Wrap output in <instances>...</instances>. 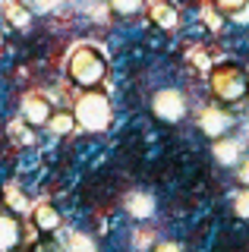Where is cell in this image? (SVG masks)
Listing matches in <instances>:
<instances>
[{
	"instance_id": "1",
	"label": "cell",
	"mask_w": 249,
	"mask_h": 252,
	"mask_svg": "<svg viewBox=\"0 0 249 252\" xmlns=\"http://www.w3.org/2000/svg\"><path fill=\"white\" fill-rule=\"evenodd\" d=\"M66 76H69L73 85H79V89H85V92H95L98 85L107 79L104 54H101L98 47H92V44L73 47V54H69V60H66Z\"/></svg>"
},
{
	"instance_id": "24",
	"label": "cell",
	"mask_w": 249,
	"mask_h": 252,
	"mask_svg": "<svg viewBox=\"0 0 249 252\" xmlns=\"http://www.w3.org/2000/svg\"><path fill=\"white\" fill-rule=\"evenodd\" d=\"M230 19H237V22H249V0H246L243 6H240L237 13H230Z\"/></svg>"
},
{
	"instance_id": "18",
	"label": "cell",
	"mask_w": 249,
	"mask_h": 252,
	"mask_svg": "<svg viewBox=\"0 0 249 252\" xmlns=\"http://www.w3.org/2000/svg\"><path fill=\"white\" fill-rule=\"evenodd\" d=\"M233 211H237L240 218L249 220V189H240V192H237V199H233Z\"/></svg>"
},
{
	"instance_id": "12",
	"label": "cell",
	"mask_w": 249,
	"mask_h": 252,
	"mask_svg": "<svg viewBox=\"0 0 249 252\" xmlns=\"http://www.w3.org/2000/svg\"><path fill=\"white\" fill-rule=\"evenodd\" d=\"M3 13H6V19H10V26H16L19 32H26L29 26H32V13H29L19 0H6V3H3Z\"/></svg>"
},
{
	"instance_id": "17",
	"label": "cell",
	"mask_w": 249,
	"mask_h": 252,
	"mask_svg": "<svg viewBox=\"0 0 249 252\" xmlns=\"http://www.w3.org/2000/svg\"><path fill=\"white\" fill-rule=\"evenodd\" d=\"M10 132H13V139L22 142V145H32L35 136H32V129L26 126V120H16V123H10Z\"/></svg>"
},
{
	"instance_id": "9",
	"label": "cell",
	"mask_w": 249,
	"mask_h": 252,
	"mask_svg": "<svg viewBox=\"0 0 249 252\" xmlns=\"http://www.w3.org/2000/svg\"><path fill=\"white\" fill-rule=\"evenodd\" d=\"M149 16L155 19V26H161L164 32H177V29H180V13H177L170 3H164V0H152V3H149Z\"/></svg>"
},
{
	"instance_id": "6",
	"label": "cell",
	"mask_w": 249,
	"mask_h": 252,
	"mask_svg": "<svg viewBox=\"0 0 249 252\" xmlns=\"http://www.w3.org/2000/svg\"><path fill=\"white\" fill-rule=\"evenodd\" d=\"M51 101L44 98V94L38 92H29L26 98H22V120H26L29 126H48L51 120Z\"/></svg>"
},
{
	"instance_id": "13",
	"label": "cell",
	"mask_w": 249,
	"mask_h": 252,
	"mask_svg": "<svg viewBox=\"0 0 249 252\" xmlns=\"http://www.w3.org/2000/svg\"><path fill=\"white\" fill-rule=\"evenodd\" d=\"M76 126H79V123H76L73 110H54L51 120H48V129L54 132V136H66V132H73Z\"/></svg>"
},
{
	"instance_id": "2",
	"label": "cell",
	"mask_w": 249,
	"mask_h": 252,
	"mask_svg": "<svg viewBox=\"0 0 249 252\" xmlns=\"http://www.w3.org/2000/svg\"><path fill=\"white\" fill-rule=\"evenodd\" d=\"M208 85H212L215 98L227 101V104H240V101L249 98V76L237 63H218V66H212Z\"/></svg>"
},
{
	"instance_id": "4",
	"label": "cell",
	"mask_w": 249,
	"mask_h": 252,
	"mask_svg": "<svg viewBox=\"0 0 249 252\" xmlns=\"http://www.w3.org/2000/svg\"><path fill=\"white\" fill-rule=\"evenodd\" d=\"M186 110H189V104H186V94L180 89H161L155 92L152 98V114L158 117V120L164 123H180L186 117Z\"/></svg>"
},
{
	"instance_id": "8",
	"label": "cell",
	"mask_w": 249,
	"mask_h": 252,
	"mask_svg": "<svg viewBox=\"0 0 249 252\" xmlns=\"http://www.w3.org/2000/svg\"><path fill=\"white\" fill-rule=\"evenodd\" d=\"M22 243V227L19 220L6 211H0V252H13Z\"/></svg>"
},
{
	"instance_id": "11",
	"label": "cell",
	"mask_w": 249,
	"mask_h": 252,
	"mask_svg": "<svg viewBox=\"0 0 249 252\" xmlns=\"http://www.w3.org/2000/svg\"><path fill=\"white\" fill-rule=\"evenodd\" d=\"M123 205H126V215L136 218V220H145V218L155 215V199L149 192H129Z\"/></svg>"
},
{
	"instance_id": "20",
	"label": "cell",
	"mask_w": 249,
	"mask_h": 252,
	"mask_svg": "<svg viewBox=\"0 0 249 252\" xmlns=\"http://www.w3.org/2000/svg\"><path fill=\"white\" fill-rule=\"evenodd\" d=\"M243 3H246V0H215V6H218V10H221L224 16L237 13V10H240V6H243Z\"/></svg>"
},
{
	"instance_id": "21",
	"label": "cell",
	"mask_w": 249,
	"mask_h": 252,
	"mask_svg": "<svg viewBox=\"0 0 249 252\" xmlns=\"http://www.w3.org/2000/svg\"><path fill=\"white\" fill-rule=\"evenodd\" d=\"M237 180L243 183V189H249V158H243V161L237 164Z\"/></svg>"
},
{
	"instance_id": "10",
	"label": "cell",
	"mask_w": 249,
	"mask_h": 252,
	"mask_svg": "<svg viewBox=\"0 0 249 252\" xmlns=\"http://www.w3.org/2000/svg\"><path fill=\"white\" fill-rule=\"evenodd\" d=\"M212 152H215V161L218 164H224V167H237L240 161H243V155H240V142L237 139H218L215 145H212Z\"/></svg>"
},
{
	"instance_id": "22",
	"label": "cell",
	"mask_w": 249,
	"mask_h": 252,
	"mask_svg": "<svg viewBox=\"0 0 249 252\" xmlns=\"http://www.w3.org/2000/svg\"><path fill=\"white\" fill-rule=\"evenodd\" d=\"M152 252H183V246H180V243H174V240H164V243H158Z\"/></svg>"
},
{
	"instance_id": "7",
	"label": "cell",
	"mask_w": 249,
	"mask_h": 252,
	"mask_svg": "<svg viewBox=\"0 0 249 252\" xmlns=\"http://www.w3.org/2000/svg\"><path fill=\"white\" fill-rule=\"evenodd\" d=\"M32 224L38 227V233H57L60 230V211L51 202H38L32 211Z\"/></svg>"
},
{
	"instance_id": "15",
	"label": "cell",
	"mask_w": 249,
	"mask_h": 252,
	"mask_svg": "<svg viewBox=\"0 0 249 252\" xmlns=\"http://www.w3.org/2000/svg\"><path fill=\"white\" fill-rule=\"evenodd\" d=\"M107 3H111V10L117 16H136L145 6V0H107Z\"/></svg>"
},
{
	"instance_id": "5",
	"label": "cell",
	"mask_w": 249,
	"mask_h": 252,
	"mask_svg": "<svg viewBox=\"0 0 249 252\" xmlns=\"http://www.w3.org/2000/svg\"><path fill=\"white\" fill-rule=\"evenodd\" d=\"M230 126H233V117H230L227 107H205L199 114V132H202V136H208L212 142L224 139L230 132Z\"/></svg>"
},
{
	"instance_id": "3",
	"label": "cell",
	"mask_w": 249,
	"mask_h": 252,
	"mask_svg": "<svg viewBox=\"0 0 249 252\" xmlns=\"http://www.w3.org/2000/svg\"><path fill=\"white\" fill-rule=\"evenodd\" d=\"M76 123L82 126V129H89V132H101V129H107L111 126V117H114V110H111V101L104 98L101 92H85L79 101H76Z\"/></svg>"
},
{
	"instance_id": "25",
	"label": "cell",
	"mask_w": 249,
	"mask_h": 252,
	"mask_svg": "<svg viewBox=\"0 0 249 252\" xmlns=\"http://www.w3.org/2000/svg\"><path fill=\"white\" fill-rule=\"evenodd\" d=\"M60 0H38V10H54Z\"/></svg>"
},
{
	"instance_id": "16",
	"label": "cell",
	"mask_w": 249,
	"mask_h": 252,
	"mask_svg": "<svg viewBox=\"0 0 249 252\" xmlns=\"http://www.w3.org/2000/svg\"><path fill=\"white\" fill-rule=\"evenodd\" d=\"M202 19L208 22V29H212V32H221L224 29V13L218 10V6H202Z\"/></svg>"
},
{
	"instance_id": "14",
	"label": "cell",
	"mask_w": 249,
	"mask_h": 252,
	"mask_svg": "<svg viewBox=\"0 0 249 252\" xmlns=\"http://www.w3.org/2000/svg\"><path fill=\"white\" fill-rule=\"evenodd\" d=\"M66 249H69V252H98L95 240H92L89 233H69V240H66Z\"/></svg>"
},
{
	"instance_id": "23",
	"label": "cell",
	"mask_w": 249,
	"mask_h": 252,
	"mask_svg": "<svg viewBox=\"0 0 249 252\" xmlns=\"http://www.w3.org/2000/svg\"><path fill=\"white\" fill-rule=\"evenodd\" d=\"M189 60H192V63H196V66H199V69H208V73H212V63H208V57H205V54H199V51H192V54H189Z\"/></svg>"
},
{
	"instance_id": "19",
	"label": "cell",
	"mask_w": 249,
	"mask_h": 252,
	"mask_svg": "<svg viewBox=\"0 0 249 252\" xmlns=\"http://www.w3.org/2000/svg\"><path fill=\"white\" fill-rule=\"evenodd\" d=\"M6 199H10V208H13V211H26V208H29L26 195L16 192V189H6Z\"/></svg>"
}]
</instances>
